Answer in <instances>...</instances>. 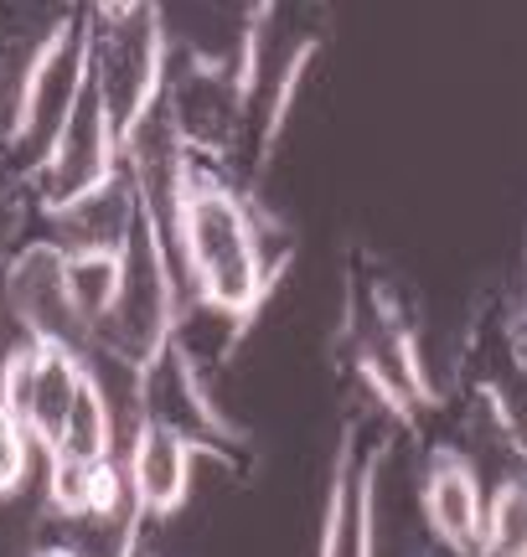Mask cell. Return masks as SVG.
Wrapping results in <instances>:
<instances>
[{
    "instance_id": "1",
    "label": "cell",
    "mask_w": 527,
    "mask_h": 557,
    "mask_svg": "<svg viewBox=\"0 0 527 557\" xmlns=\"http://www.w3.org/2000/svg\"><path fill=\"white\" fill-rule=\"evenodd\" d=\"M182 269L207 310L238 325H248L274 289V269L264 263L259 248V222L244 207V197L212 171H192V186H186Z\"/></svg>"
},
{
    "instance_id": "2",
    "label": "cell",
    "mask_w": 527,
    "mask_h": 557,
    "mask_svg": "<svg viewBox=\"0 0 527 557\" xmlns=\"http://www.w3.org/2000/svg\"><path fill=\"white\" fill-rule=\"evenodd\" d=\"M83 67L88 83L99 88L114 135L135 129V124L161 103L166 94V21L161 5H94L83 21Z\"/></svg>"
},
{
    "instance_id": "3",
    "label": "cell",
    "mask_w": 527,
    "mask_h": 557,
    "mask_svg": "<svg viewBox=\"0 0 527 557\" xmlns=\"http://www.w3.org/2000/svg\"><path fill=\"white\" fill-rule=\"evenodd\" d=\"M176 325H182L176 269H171L166 243L156 238V227H150L140 212L135 233H130V248H124L120 299H114V310L94 325V351L145 377V372L161 361L166 346H171Z\"/></svg>"
},
{
    "instance_id": "4",
    "label": "cell",
    "mask_w": 527,
    "mask_h": 557,
    "mask_svg": "<svg viewBox=\"0 0 527 557\" xmlns=\"http://www.w3.org/2000/svg\"><path fill=\"white\" fill-rule=\"evenodd\" d=\"M254 32L248 26L238 58H186L176 67H166V109L182 129L186 150H203L212 160H228L233 145L244 135L248 120V99H254V83H259V67H254Z\"/></svg>"
},
{
    "instance_id": "5",
    "label": "cell",
    "mask_w": 527,
    "mask_h": 557,
    "mask_svg": "<svg viewBox=\"0 0 527 557\" xmlns=\"http://www.w3.org/2000/svg\"><path fill=\"white\" fill-rule=\"evenodd\" d=\"M114 160H120V135L109 124V109H103L99 88L88 83V67H83V83L73 94V109L62 120L58 139L47 145V156L37 160V197L47 218H62L68 207H78L83 197L103 191L114 181Z\"/></svg>"
},
{
    "instance_id": "6",
    "label": "cell",
    "mask_w": 527,
    "mask_h": 557,
    "mask_svg": "<svg viewBox=\"0 0 527 557\" xmlns=\"http://www.w3.org/2000/svg\"><path fill=\"white\" fill-rule=\"evenodd\" d=\"M124 165H130V186L140 201L145 222L156 227V238L171 253V269H182V207H186V186H192V150L182 145V129L171 120L166 99L145 114L120 145Z\"/></svg>"
},
{
    "instance_id": "7",
    "label": "cell",
    "mask_w": 527,
    "mask_h": 557,
    "mask_svg": "<svg viewBox=\"0 0 527 557\" xmlns=\"http://www.w3.org/2000/svg\"><path fill=\"white\" fill-rule=\"evenodd\" d=\"M5 299H11L26 341L62 346L73 357L94 351V331L68 295V248L62 243H26L5 269Z\"/></svg>"
},
{
    "instance_id": "8",
    "label": "cell",
    "mask_w": 527,
    "mask_h": 557,
    "mask_svg": "<svg viewBox=\"0 0 527 557\" xmlns=\"http://www.w3.org/2000/svg\"><path fill=\"white\" fill-rule=\"evenodd\" d=\"M197 455H218L223 444L212 438H192L176 423L161 418H145L135 438H130V500H135V517H176L182 511L186 491H192V459Z\"/></svg>"
},
{
    "instance_id": "9",
    "label": "cell",
    "mask_w": 527,
    "mask_h": 557,
    "mask_svg": "<svg viewBox=\"0 0 527 557\" xmlns=\"http://www.w3.org/2000/svg\"><path fill=\"white\" fill-rule=\"evenodd\" d=\"M352 444L342 438V455L331 470V496H326L321 557H372V506H378V470L388 459V444H378L363 465H352Z\"/></svg>"
},
{
    "instance_id": "10",
    "label": "cell",
    "mask_w": 527,
    "mask_h": 557,
    "mask_svg": "<svg viewBox=\"0 0 527 557\" xmlns=\"http://www.w3.org/2000/svg\"><path fill=\"white\" fill-rule=\"evenodd\" d=\"M425 517L429 532L440 537V547L455 557L476 553L481 537V517H487V500H481V480L461 449L440 444L425 465Z\"/></svg>"
},
{
    "instance_id": "11",
    "label": "cell",
    "mask_w": 527,
    "mask_h": 557,
    "mask_svg": "<svg viewBox=\"0 0 527 557\" xmlns=\"http://www.w3.org/2000/svg\"><path fill=\"white\" fill-rule=\"evenodd\" d=\"M83 382H88L83 357L62 351V346H37L32 377H26V398H21V423H26L32 438H41L47 449L62 438V423H68L73 403H78Z\"/></svg>"
},
{
    "instance_id": "12",
    "label": "cell",
    "mask_w": 527,
    "mask_h": 557,
    "mask_svg": "<svg viewBox=\"0 0 527 557\" xmlns=\"http://www.w3.org/2000/svg\"><path fill=\"white\" fill-rule=\"evenodd\" d=\"M130 248V243H124ZM124 248H73L68 253V295L78 305V315L88 320V331L99 325L124 284Z\"/></svg>"
},
{
    "instance_id": "13",
    "label": "cell",
    "mask_w": 527,
    "mask_h": 557,
    "mask_svg": "<svg viewBox=\"0 0 527 557\" xmlns=\"http://www.w3.org/2000/svg\"><path fill=\"white\" fill-rule=\"evenodd\" d=\"M114 444H120L114 413H109V403H103L99 382L88 377L78 403H73V413H68V423H62V438L47 449V455L83 459V465H109V459H114Z\"/></svg>"
},
{
    "instance_id": "14",
    "label": "cell",
    "mask_w": 527,
    "mask_h": 557,
    "mask_svg": "<svg viewBox=\"0 0 527 557\" xmlns=\"http://www.w3.org/2000/svg\"><path fill=\"white\" fill-rule=\"evenodd\" d=\"M470 557H527V470L507 475L487 500L481 537Z\"/></svg>"
},
{
    "instance_id": "15",
    "label": "cell",
    "mask_w": 527,
    "mask_h": 557,
    "mask_svg": "<svg viewBox=\"0 0 527 557\" xmlns=\"http://www.w3.org/2000/svg\"><path fill=\"white\" fill-rule=\"evenodd\" d=\"M26 465H32V429L0 403V496H16L26 485Z\"/></svg>"
},
{
    "instance_id": "16",
    "label": "cell",
    "mask_w": 527,
    "mask_h": 557,
    "mask_svg": "<svg viewBox=\"0 0 527 557\" xmlns=\"http://www.w3.org/2000/svg\"><path fill=\"white\" fill-rule=\"evenodd\" d=\"M507 336H512V351H517V357H523V367H527V295H523V310L512 315Z\"/></svg>"
},
{
    "instance_id": "17",
    "label": "cell",
    "mask_w": 527,
    "mask_h": 557,
    "mask_svg": "<svg viewBox=\"0 0 527 557\" xmlns=\"http://www.w3.org/2000/svg\"><path fill=\"white\" fill-rule=\"evenodd\" d=\"M32 557H83L78 547H41V553H32Z\"/></svg>"
}]
</instances>
